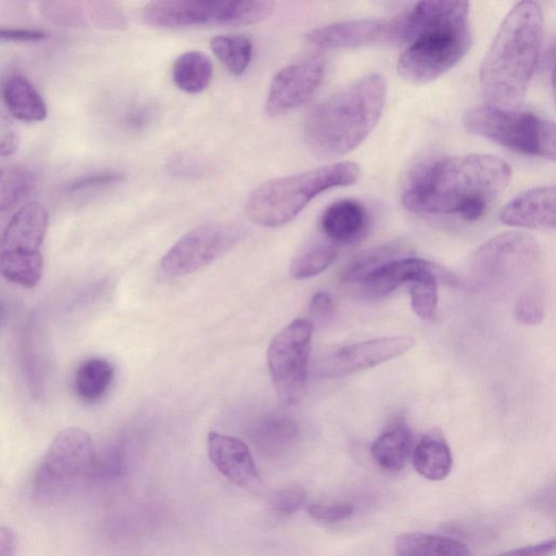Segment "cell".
I'll use <instances>...</instances> for the list:
<instances>
[{
  "label": "cell",
  "instance_id": "e575fe53",
  "mask_svg": "<svg viewBox=\"0 0 556 556\" xmlns=\"http://www.w3.org/2000/svg\"><path fill=\"white\" fill-rule=\"evenodd\" d=\"M355 511L348 502L313 503L307 506L308 515L324 523H337L349 519Z\"/></svg>",
  "mask_w": 556,
  "mask_h": 556
},
{
  "label": "cell",
  "instance_id": "3957f363",
  "mask_svg": "<svg viewBox=\"0 0 556 556\" xmlns=\"http://www.w3.org/2000/svg\"><path fill=\"white\" fill-rule=\"evenodd\" d=\"M406 48L399 58V75L426 84L453 68L467 53L471 33L469 2L421 1L408 9Z\"/></svg>",
  "mask_w": 556,
  "mask_h": 556
},
{
  "label": "cell",
  "instance_id": "9c48e42d",
  "mask_svg": "<svg viewBox=\"0 0 556 556\" xmlns=\"http://www.w3.org/2000/svg\"><path fill=\"white\" fill-rule=\"evenodd\" d=\"M49 224L43 204L30 201L22 205L8 223L0 241V274L25 288L35 287L42 276L40 251Z\"/></svg>",
  "mask_w": 556,
  "mask_h": 556
},
{
  "label": "cell",
  "instance_id": "4316f807",
  "mask_svg": "<svg viewBox=\"0 0 556 556\" xmlns=\"http://www.w3.org/2000/svg\"><path fill=\"white\" fill-rule=\"evenodd\" d=\"M440 282L455 285L456 277L448 270L442 274H430L413 282L409 287L410 306L421 319L434 318L438 307V286Z\"/></svg>",
  "mask_w": 556,
  "mask_h": 556
},
{
  "label": "cell",
  "instance_id": "ac0fdd59",
  "mask_svg": "<svg viewBox=\"0 0 556 556\" xmlns=\"http://www.w3.org/2000/svg\"><path fill=\"white\" fill-rule=\"evenodd\" d=\"M447 269L417 257H399L393 260L371 274L362 282L363 293L371 299L383 298L403 283H410L430 274H442Z\"/></svg>",
  "mask_w": 556,
  "mask_h": 556
},
{
  "label": "cell",
  "instance_id": "d4e9b609",
  "mask_svg": "<svg viewBox=\"0 0 556 556\" xmlns=\"http://www.w3.org/2000/svg\"><path fill=\"white\" fill-rule=\"evenodd\" d=\"M172 76L175 86L182 92L200 93L212 80L211 59L198 50L186 51L175 60Z\"/></svg>",
  "mask_w": 556,
  "mask_h": 556
},
{
  "label": "cell",
  "instance_id": "f35d334b",
  "mask_svg": "<svg viewBox=\"0 0 556 556\" xmlns=\"http://www.w3.org/2000/svg\"><path fill=\"white\" fill-rule=\"evenodd\" d=\"M47 37L43 31L24 28H0V41H39Z\"/></svg>",
  "mask_w": 556,
  "mask_h": 556
},
{
  "label": "cell",
  "instance_id": "603a6c76",
  "mask_svg": "<svg viewBox=\"0 0 556 556\" xmlns=\"http://www.w3.org/2000/svg\"><path fill=\"white\" fill-rule=\"evenodd\" d=\"M413 447V434L403 424L384 430L371 444L375 463L387 471H400L406 465Z\"/></svg>",
  "mask_w": 556,
  "mask_h": 556
},
{
  "label": "cell",
  "instance_id": "5bb4252c",
  "mask_svg": "<svg viewBox=\"0 0 556 556\" xmlns=\"http://www.w3.org/2000/svg\"><path fill=\"white\" fill-rule=\"evenodd\" d=\"M326 73V59L311 54L282 67L273 77L265 102V112L277 116L306 102L318 89Z\"/></svg>",
  "mask_w": 556,
  "mask_h": 556
},
{
  "label": "cell",
  "instance_id": "74e56055",
  "mask_svg": "<svg viewBox=\"0 0 556 556\" xmlns=\"http://www.w3.org/2000/svg\"><path fill=\"white\" fill-rule=\"evenodd\" d=\"M555 551V539L509 549L496 556H549Z\"/></svg>",
  "mask_w": 556,
  "mask_h": 556
},
{
  "label": "cell",
  "instance_id": "52a82bcc",
  "mask_svg": "<svg viewBox=\"0 0 556 556\" xmlns=\"http://www.w3.org/2000/svg\"><path fill=\"white\" fill-rule=\"evenodd\" d=\"M463 124L470 134L517 153L555 159V124L535 113L477 105L464 114Z\"/></svg>",
  "mask_w": 556,
  "mask_h": 556
},
{
  "label": "cell",
  "instance_id": "60d3db41",
  "mask_svg": "<svg viewBox=\"0 0 556 556\" xmlns=\"http://www.w3.org/2000/svg\"><path fill=\"white\" fill-rule=\"evenodd\" d=\"M16 536L9 527H0V556H14Z\"/></svg>",
  "mask_w": 556,
  "mask_h": 556
},
{
  "label": "cell",
  "instance_id": "ab89813d",
  "mask_svg": "<svg viewBox=\"0 0 556 556\" xmlns=\"http://www.w3.org/2000/svg\"><path fill=\"white\" fill-rule=\"evenodd\" d=\"M151 109L148 106L139 105L130 110L126 117V123L131 129L144 128L151 119Z\"/></svg>",
  "mask_w": 556,
  "mask_h": 556
},
{
  "label": "cell",
  "instance_id": "d6986e66",
  "mask_svg": "<svg viewBox=\"0 0 556 556\" xmlns=\"http://www.w3.org/2000/svg\"><path fill=\"white\" fill-rule=\"evenodd\" d=\"M367 227L368 215L365 207L352 199L334 201L326 207L319 220L321 236L337 245L359 240Z\"/></svg>",
  "mask_w": 556,
  "mask_h": 556
},
{
  "label": "cell",
  "instance_id": "e0dca14e",
  "mask_svg": "<svg viewBox=\"0 0 556 556\" xmlns=\"http://www.w3.org/2000/svg\"><path fill=\"white\" fill-rule=\"evenodd\" d=\"M503 224L527 229L555 227V187L527 190L509 201L500 212Z\"/></svg>",
  "mask_w": 556,
  "mask_h": 556
},
{
  "label": "cell",
  "instance_id": "cb8c5ba5",
  "mask_svg": "<svg viewBox=\"0 0 556 556\" xmlns=\"http://www.w3.org/2000/svg\"><path fill=\"white\" fill-rule=\"evenodd\" d=\"M114 379L112 364L100 357L84 361L76 369L74 376V391L78 399L85 403L101 401Z\"/></svg>",
  "mask_w": 556,
  "mask_h": 556
},
{
  "label": "cell",
  "instance_id": "d6a6232c",
  "mask_svg": "<svg viewBox=\"0 0 556 556\" xmlns=\"http://www.w3.org/2000/svg\"><path fill=\"white\" fill-rule=\"evenodd\" d=\"M306 503V492L299 484L282 486L270 496V513L278 518H286L296 513Z\"/></svg>",
  "mask_w": 556,
  "mask_h": 556
},
{
  "label": "cell",
  "instance_id": "1f68e13d",
  "mask_svg": "<svg viewBox=\"0 0 556 556\" xmlns=\"http://www.w3.org/2000/svg\"><path fill=\"white\" fill-rule=\"evenodd\" d=\"M546 313V289L542 282H532L519 295L515 306V317L525 326L542 323Z\"/></svg>",
  "mask_w": 556,
  "mask_h": 556
},
{
  "label": "cell",
  "instance_id": "7c38bea8",
  "mask_svg": "<svg viewBox=\"0 0 556 556\" xmlns=\"http://www.w3.org/2000/svg\"><path fill=\"white\" fill-rule=\"evenodd\" d=\"M241 230L226 223L201 225L178 239L161 260L168 277L192 274L228 252L240 239Z\"/></svg>",
  "mask_w": 556,
  "mask_h": 556
},
{
  "label": "cell",
  "instance_id": "484cf974",
  "mask_svg": "<svg viewBox=\"0 0 556 556\" xmlns=\"http://www.w3.org/2000/svg\"><path fill=\"white\" fill-rule=\"evenodd\" d=\"M338 248L324 236L309 240L292 258L290 275L294 279H306L323 273L336 261Z\"/></svg>",
  "mask_w": 556,
  "mask_h": 556
},
{
  "label": "cell",
  "instance_id": "f546056e",
  "mask_svg": "<svg viewBox=\"0 0 556 556\" xmlns=\"http://www.w3.org/2000/svg\"><path fill=\"white\" fill-rule=\"evenodd\" d=\"M35 179L31 173L22 166L0 167V212L20 204L34 190Z\"/></svg>",
  "mask_w": 556,
  "mask_h": 556
},
{
  "label": "cell",
  "instance_id": "44dd1931",
  "mask_svg": "<svg viewBox=\"0 0 556 556\" xmlns=\"http://www.w3.org/2000/svg\"><path fill=\"white\" fill-rule=\"evenodd\" d=\"M9 112L23 122H40L47 117V106L35 86L23 75L9 76L1 89Z\"/></svg>",
  "mask_w": 556,
  "mask_h": 556
},
{
  "label": "cell",
  "instance_id": "6da1fadb",
  "mask_svg": "<svg viewBox=\"0 0 556 556\" xmlns=\"http://www.w3.org/2000/svg\"><path fill=\"white\" fill-rule=\"evenodd\" d=\"M510 177L509 165L490 154L431 160L407 175L401 203L415 214L457 215L475 222L502 194Z\"/></svg>",
  "mask_w": 556,
  "mask_h": 556
},
{
  "label": "cell",
  "instance_id": "4dcf8cb0",
  "mask_svg": "<svg viewBox=\"0 0 556 556\" xmlns=\"http://www.w3.org/2000/svg\"><path fill=\"white\" fill-rule=\"evenodd\" d=\"M296 437V428L290 420L270 418L254 431V440L260 447L270 454L283 451Z\"/></svg>",
  "mask_w": 556,
  "mask_h": 556
},
{
  "label": "cell",
  "instance_id": "9a60e30c",
  "mask_svg": "<svg viewBox=\"0 0 556 556\" xmlns=\"http://www.w3.org/2000/svg\"><path fill=\"white\" fill-rule=\"evenodd\" d=\"M415 344L409 336H393L348 344L326 354L317 370L323 377H342L396 358Z\"/></svg>",
  "mask_w": 556,
  "mask_h": 556
},
{
  "label": "cell",
  "instance_id": "30bf717a",
  "mask_svg": "<svg viewBox=\"0 0 556 556\" xmlns=\"http://www.w3.org/2000/svg\"><path fill=\"white\" fill-rule=\"evenodd\" d=\"M541 256L539 242L522 231H506L485 241L476 251L471 273L476 280L493 290L514 289L536 269Z\"/></svg>",
  "mask_w": 556,
  "mask_h": 556
},
{
  "label": "cell",
  "instance_id": "d590c367",
  "mask_svg": "<svg viewBox=\"0 0 556 556\" xmlns=\"http://www.w3.org/2000/svg\"><path fill=\"white\" fill-rule=\"evenodd\" d=\"M18 147V137L12 122L0 114V156L13 154Z\"/></svg>",
  "mask_w": 556,
  "mask_h": 556
},
{
  "label": "cell",
  "instance_id": "4fadbf2b",
  "mask_svg": "<svg viewBox=\"0 0 556 556\" xmlns=\"http://www.w3.org/2000/svg\"><path fill=\"white\" fill-rule=\"evenodd\" d=\"M407 36L406 10L390 17L349 20L323 25L309 30L306 39L319 48L342 49L405 45Z\"/></svg>",
  "mask_w": 556,
  "mask_h": 556
},
{
  "label": "cell",
  "instance_id": "f1b7e54d",
  "mask_svg": "<svg viewBox=\"0 0 556 556\" xmlns=\"http://www.w3.org/2000/svg\"><path fill=\"white\" fill-rule=\"evenodd\" d=\"M402 250V245L394 242L371 248L355 256L345 266L341 279L348 283L362 282L382 265L399 258Z\"/></svg>",
  "mask_w": 556,
  "mask_h": 556
},
{
  "label": "cell",
  "instance_id": "277c9868",
  "mask_svg": "<svg viewBox=\"0 0 556 556\" xmlns=\"http://www.w3.org/2000/svg\"><path fill=\"white\" fill-rule=\"evenodd\" d=\"M387 97L382 75L363 76L317 103L304 121V140L320 159H336L358 147L378 123Z\"/></svg>",
  "mask_w": 556,
  "mask_h": 556
},
{
  "label": "cell",
  "instance_id": "8d00e7d4",
  "mask_svg": "<svg viewBox=\"0 0 556 556\" xmlns=\"http://www.w3.org/2000/svg\"><path fill=\"white\" fill-rule=\"evenodd\" d=\"M334 309L332 296L325 291L316 292L308 303V312L316 319H325L329 317Z\"/></svg>",
  "mask_w": 556,
  "mask_h": 556
},
{
  "label": "cell",
  "instance_id": "8992f818",
  "mask_svg": "<svg viewBox=\"0 0 556 556\" xmlns=\"http://www.w3.org/2000/svg\"><path fill=\"white\" fill-rule=\"evenodd\" d=\"M97 453L91 435L78 427L60 431L38 465L31 493L41 503L61 501L91 483Z\"/></svg>",
  "mask_w": 556,
  "mask_h": 556
},
{
  "label": "cell",
  "instance_id": "8fae6325",
  "mask_svg": "<svg viewBox=\"0 0 556 556\" xmlns=\"http://www.w3.org/2000/svg\"><path fill=\"white\" fill-rule=\"evenodd\" d=\"M313 324L295 319L279 331L267 350V365L279 401L291 405L304 395Z\"/></svg>",
  "mask_w": 556,
  "mask_h": 556
},
{
  "label": "cell",
  "instance_id": "7402d4cb",
  "mask_svg": "<svg viewBox=\"0 0 556 556\" xmlns=\"http://www.w3.org/2000/svg\"><path fill=\"white\" fill-rule=\"evenodd\" d=\"M394 549L396 556H470L467 546L458 540L419 531L397 535Z\"/></svg>",
  "mask_w": 556,
  "mask_h": 556
},
{
  "label": "cell",
  "instance_id": "ba28073f",
  "mask_svg": "<svg viewBox=\"0 0 556 556\" xmlns=\"http://www.w3.org/2000/svg\"><path fill=\"white\" fill-rule=\"evenodd\" d=\"M275 3L267 0H159L146 4L142 21L155 28L200 25H250L267 18Z\"/></svg>",
  "mask_w": 556,
  "mask_h": 556
},
{
  "label": "cell",
  "instance_id": "5b68a950",
  "mask_svg": "<svg viewBox=\"0 0 556 556\" xmlns=\"http://www.w3.org/2000/svg\"><path fill=\"white\" fill-rule=\"evenodd\" d=\"M359 166L342 161L306 172L268 180L256 188L245 203V214L264 227L291 222L318 194L357 181Z\"/></svg>",
  "mask_w": 556,
  "mask_h": 556
},
{
  "label": "cell",
  "instance_id": "2e32d148",
  "mask_svg": "<svg viewBox=\"0 0 556 556\" xmlns=\"http://www.w3.org/2000/svg\"><path fill=\"white\" fill-rule=\"evenodd\" d=\"M208 457L215 468L236 485L253 491L262 485L261 476L247 444L235 437L210 432Z\"/></svg>",
  "mask_w": 556,
  "mask_h": 556
},
{
  "label": "cell",
  "instance_id": "7a4b0ae2",
  "mask_svg": "<svg viewBox=\"0 0 556 556\" xmlns=\"http://www.w3.org/2000/svg\"><path fill=\"white\" fill-rule=\"evenodd\" d=\"M543 31V13L534 1L518 2L505 16L480 68L489 105L519 109L538 66Z\"/></svg>",
  "mask_w": 556,
  "mask_h": 556
},
{
  "label": "cell",
  "instance_id": "836d02e7",
  "mask_svg": "<svg viewBox=\"0 0 556 556\" xmlns=\"http://www.w3.org/2000/svg\"><path fill=\"white\" fill-rule=\"evenodd\" d=\"M126 469L123 450L110 447L103 455L96 457L91 482L109 481L123 476Z\"/></svg>",
  "mask_w": 556,
  "mask_h": 556
},
{
  "label": "cell",
  "instance_id": "ffe728a7",
  "mask_svg": "<svg viewBox=\"0 0 556 556\" xmlns=\"http://www.w3.org/2000/svg\"><path fill=\"white\" fill-rule=\"evenodd\" d=\"M415 470L425 479L440 481L448 476L453 465L448 443L440 428L428 430L413 450Z\"/></svg>",
  "mask_w": 556,
  "mask_h": 556
},
{
  "label": "cell",
  "instance_id": "b9f144b4",
  "mask_svg": "<svg viewBox=\"0 0 556 556\" xmlns=\"http://www.w3.org/2000/svg\"><path fill=\"white\" fill-rule=\"evenodd\" d=\"M3 317H4V308H3L2 303L0 302V325L2 323Z\"/></svg>",
  "mask_w": 556,
  "mask_h": 556
},
{
  "label": "cell",
  "instance_id": "83f0119b",
  "mask_svg": "<svg viewBox=\"0 0 556 556\" xmlns=\"http://www.w3.org/2000/svg\"><path fill=\"white\" fill-rule=\"evenodd\" d=\"M211 49L224 66L236 76L242 75L252 59V42L241 35H222L211 39Z\"/></svg>",
  "mask_w": 556,
  "mask_h": 556
}]
</instances>
